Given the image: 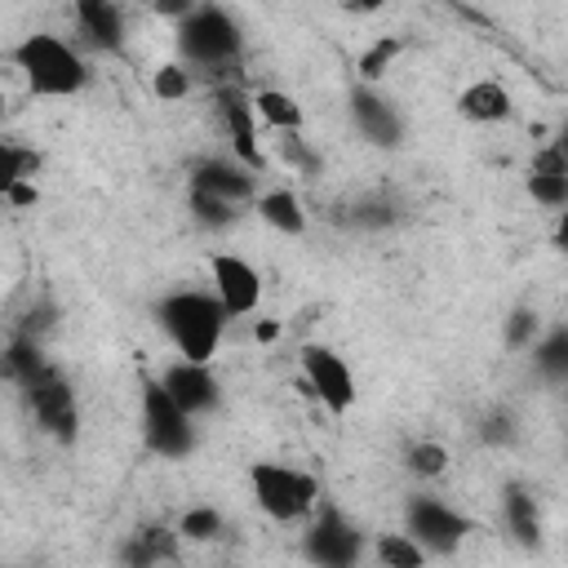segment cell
I'll return each mask as SVG.
<instances>
[{"mask_svg": "<svg viewBox=\"0 0 568 568\" xmlns=\"http://www.w3.org/2000/svg\"><path fill=\"white\" fill-rule=\"evenodd\" d=\"M532 364L546 382H568V324H555L532 342Z\"/></svg>", "mask_w": 568, "mask_h": 568, "instance_id": "obj_21", "label": "cell"}, {"mask_svg": "<svg viewBox=\"0 0 568 568\" xmlns=\"http://www.w3.org/2000/svg\"><path fill=\"white\" fill-rule=\"evenodd\" d=\"M337 4H342L346 13H377L386 0H337Z\"/></svg>", "mask_w": 568, "mask_h": 568, "instance_id": "obj_35", "label": "cell"}, {"mask_svg": "<svg viewBox=\"0 0 568 568\" xmlns=\"http://www.w3.org/2000/svg\"><path fill=\"white\" fill-rule=\"evenodd\" d=\"M160 382H164V386H169V395H173L186 413H195V417L213 413V408H217V399H222L217 377H213V364H200V359H186V355L169 359V364H164V373H160Z\"/></svg>", "mask_w": 568, "mask_h": 568, "instance_id": "obj_12", "label": "cell"}, {"mask_svg": "<svg viewBox=\"0 0 568 568\" xmlns=\"http://www.w3.org/2000/svg\"><path fill=\"white\" fill-rule=\"evenodd\" d=\"M36 169H40V155L18 146V142H4L0 146V191L13 186V182H36Z\"/></svg>", "mask_w": 568, "mask_h": 568, "instance_id": "obj_26", "label": "cell"}, {"mask_svg": "<svg viewBox=\"0 0 568 568\" xmlns=\"http://www.w3.org/2000/svg\"><path fill=\"white\" fill-rule=\"evenodd\" d=\"M9 62H13V71L27 80V89H31L36 98H75V93H84V84H89V62H84V53H80L71 40L53 36V31H31V36H22V40L9 49Z\"/></svg>", "mask_w": 568, "mask_h": 568, "instance_id": "obj_2", "label": "cell"}, {"mask_svg": "<svg viewBox=\"0 0 568 568\" xmlns=\"http://www.w3.org/2000/svg\"><path fill=\"white\" fill-rule=\"evenodd\" d=\"M75 27L98 49L124 44V13L115 9V0H75Z\"/></svg>", "mask_w": 568, "mask_h": 568, "instance_id": "obj_18", "label": "cell"}, {"mask_svg": "<svg viewBox=\"0 0 568 568\" xmlns=\"http://www.w3.org/2000/svg\"><path fill=\"white\" fill-rule=\"evenodd\" d=\"M351 120L355 129L373 142V146H399L404 142V120L395 111V102L377 89V84H359L351 93Z\"/></svg>", "mask_w": 568, "mask_h": 568, "instance_id": "obj_13", "label": "cell"}, {"mask_svg": "<svg viewBox=\"0 0 568 568\" xmlns=\"http://www.w3.org/2000/svg\"><path fill=\"white\" fill-rule=\"evenodd\" d=\"M191 213H195L200 226L222 231V226H231V222L240 217V204H231V200H222V195H209V191H195V186H191Z\"/></svg>", "mask_w": 568, "mask_h": 568, "instance_id": "obj_27", "label": "cell"}, {"mask_svg": "<svg viewBox=\"0 0 568 568\" xmlns=\"http://www.w3.org/2000/svg\"><path fill=\"white\" fill-rule=\"evenodd\" d=\"M528 195L541 209H568V151L546 142L528 164Z\"/></svg>", "mask_w": 568, "mask_h": 568, "instance_id": "obj_15", "label": "cell"}, {"mask_svg": "<svg viewBox=\"0 0 568 568\" xmlns=\"http://www.w3.org/2000/svg\"><path fill=\"white\" fill-rule=\"evenodd\" d=\"M248 493L253 506L275 524H297L320 510V479L293 462H253Z\"/></svg>", "mask_w": 568, "mask_h": 568, "instance_id": "obj_4", "label": "cell"}, {"mask_svg": "<svg viewBox=\"0 0 568 568\" xmlns=\"http://www.w3.org/2000/svg\"><path fill=\"white\" fill-rule=\"evenodd\" d=\"M399 49H404L399 36H382L377 44H368L364 58H359V80H364V84H377V80L390 71V62L399 58Z\"/></svg>", "mask_w": 568, "mask_h": 568, "instance_id": "obj_29", "label": "cell"}, {"mask_svg": "<svg viewBox=\"0 0 568 568\" xmlns=\"http://www.w3.org/2000/svg\"><path fill=\"white\" fill-rule=\"evenodd\" d=\"M22 386H27V399H31V408H36V422H40L49 435H58V439H75L80 408H75V395H71L67 377H62L58 368L40 364L36 373L22 377Z\"/></svg>", "mask_w": 568, "mask_h": 568, "instance_id": "obj_8", "label": "cell"}, {"mask_svg": "<svg viewBox=\"0 0 568 568\" xmlns=\"http://www.w3.org/2000/svg\"><path fill=\"white\" fill-rule=\"evenodd\" d=\"M257 169H248L244 160H235V155H226V160H200L195 164V173H191V186L195 191H209V195H222V200H231V204H240V209H248L253 200H257Z\"/></svg>", "mask_w": 568, "mask_h": 568, "instance_id": "obj_14", "label": "cell"}, {"mask_svg": "<svg viewBox=\"0 0 568 568\" xmlns=\"http://www.w3.org/2000/svg\"><path fill=\"white\" fill-rule=\"evenodd\" d=\"M297 373H302V390L324 408V413H333V417H346L351 408H355V373H351V364H346V355L342 351H333V346H324V342H311V346H302V355H297Z\"/></svg>", "mask_w": 568, "mask_h": 568, "instance_id": "obj_6", "label": "cell"}, {"mask_svg": "<svg viewBox=\"0 0 568 568\" xmlns=\"http://www.w3.org/2000/svg\"><path fill=\"white\" fill-rule=\"evenodd\" d=\"M195 439H200L195 413H186L160 377H146L142 382V444L164 462H182L191 457Z\"/></svg>", "mask_w": 568, "mask_h": 568, "instance_id": "obj_5", "label": "cell"}, {"mask_svg": "<svg viewBox=\"0 0 568 568\" xmlns=\"http://www.w3.org/2000/svg\"><path fill=\"white\" fill-rule=\"evenodd\" d=\"M178 27V58L195 71H231L235 62H240V53H244V31H240V22L222 9V4H200L195 13H186L182 22H173Z\"/></svg>", "mask_w": 568, "mask_h": 568, "instance_id": "obj_3", "label": "cell"}, {"mask_svg": "<svg viewBox=\"0 0 568 568\" xmlns=\"http://www.w3.org/2000/svg\"><path fill=\"white\" fill-rule=\"evenodd\" d=\"M537 337H541V315L532 306H515L506 315V346L510 351H532Z\"/></svg>", "mask_w": 568, "mask_h": 568, "instance_id": "obj_30", "label": "cell"}, {"mask_svg": "<svg viewBox=\"0 0 568 568\" xmlns=\"http://www.w3.org/2000/svg\"><path fill=\"white\" fill-rule=\"evenodd\" d=\"M550 240H555L559 257L568 262V209H559V213H555V231H550Z\"/></svg>", "mask_w": 568, "mask_h": 568, "instance_id": "obj_33", "label": "cell"}, {"mask_svg": "<svg viewBox=\"0 0 568 568\" xmlns=\"http://www.w3.org/2000/svg\"><path fill=\"white\" fill-rule=\"evenodd\" d=\"M155 324H160V333L169 337V346L178 355L213 364V355L222 351L231 315H226V306L217 302L213 288H173V293L160 297Z\"/></svg>", "mask_w": 568, "mask_h": 568, "instance_id": "obj_1", "label": "cell"}, {"mask_svg": "<svg viewBox=\"0 0 568 568\" xmlns=\"http://www.w3.org/2000/svg\"><path fill=\"white\" fill-rule=\"evenodd\" d=\"M404 528H408L430 555H457L462 537L470 532V519H466L462 510H453L448 501L417 493V497H408V506H404Z\"/></svg>", "mask_w": 568, "mask_h": 568, "instance_id": "obj_7", "label": "cell"}, {"mask_svg": "<svg viewBox=\"0 0 568 568\" xmlns=\"http://www.w3.org/2000/svg\"><path fill=\"white\" fill-rule=\"evenodd\" d=\"M253 111H257L262 129H302V120H306L302 102L284 89H253Z\"/></svg>", "mask_w": 568, "mask_h": 568, "instance_id": "obj_20", "label": "cell"}, {"mask_svg": "<svg viewBox=\"0 0 568 568\" xmlns=\"http://www.w3.org/2000/svg\"><path fill=\"white\" fill-rule=\"evenodd\" d=\"M209 284L231 320H244L262 306V271L240 253H213L209 257Z\"/></svg>", "mask_w": 568, "mask_h": 568, "instance_id": "obj_9", "label": "cell"}, {"mask_svg": "<svg viewBox=\"0 0 568 568\" xmlns=\"http://www.w3.org/2000/svg\"><path fill=\"white\" fill-rule=\"evenodd\" d=\"M222 532V510L213 506H191L178 515V537L182 541H213Z\"/></svg>", "mask_w": 568, "mask_h": 568, "instance_id": "obj_28", "label": "cell"}, {"mask_svg": "<svg viewBox=\"0 0 568 568\" xmlns=\"http://www.w3.org/2000/svg\"><path fill=\"white\" fill-rule=\"evenodd\" d=\"M275 337H280V324H266V320H262V324H257V342H275Z\"/></svg>", "mask_w": 568, "mask_h": 568, "instance_id": "obj_36", "label": "cell"}, {"mask_svg": "<svg viewBox=\"0 0 568 568\" xmlns=\"http://www.w3.org/2000/svg\"><path fill=\"white\" fill-rule=\"evenodd\" d=\"M453 466V457H448V448L439 444V439H417V444H408V453H404V470L408 475H417V479H439L444 470Z\"/></svg>", "mask_w": 568, "mask_h": 568, "instance_id": "obj_24", "label": "cell"}, {"mask_svg": "<svg viewBox=\"0 0 568 568\" xmlns=\"http://www.w3.org/2000/svg\"><path fill=\"white\" fill-rule=\"evenodd\" d=\"M271 133V160L275 164H284L288 173H311L315 169V151H311V142L302 138V129H266Z\"/></svg>", "mask_w": 568, "mask_h": 568, "instance_id": "obj_23", "label": "cell"}, {"mask_svg": "<svg viewBox=\"0 0 568 568\" xmlns=\"http://www.w3.org/2000/svg\"><path fill=\"white\" fill-rule=\"evenodd\" d=\"M204 0H151V9L160 13V18H169V22H182L186 13H195Z\"/></svg>", "mask_w": 568, "mask_h": 568, "instance_id": "obj_32", "label": "cell"}, {"mask_svg": "<svg viewBox=\"0 0 568 568\" xmlns=\"http://www.w3.org/2000/svg\"><path fill=\"white\" fill-rule=\"evenodd\" d=\"M373 559H377V564H390V568H422V564L430 559V550L404 528V532H377Z\"/></svg>", "mask_w": 568, "mask_h": 568, "instance_id": "obj_22", "label": "cell"}, {"mask_svg": "<svg viewBox=\"0 0 568 568\" xmlns=\"http://www.w3.org/2000/svg\"><path fill=\"white\" fill-rule=\"evenodd\" d=\"M169 555H173V541H164V532H160V528H146V532H138V546H133L124 559L155 564V559H169Z\"/></svg>", "mask_w": 568, "mask_h": 568, "instance_id": "obj_31", "label": "cell"}, {"mask_svg": "<svg viewBox=\"0 0 568 568\" xmlns=\"http://www.w3.org/2000/svg\"><path fill=\"white\" fill-rule=\"evenodd\" d=\"M191 84H195V71H191L182 58L151 71V93H155L160 102H182V98L191 93Z\"/></svg>", "mask_w": 568, "mask_h": 568, "instance_id": "obj_25", "label": "cell"}, {"mask_svg": "<svg viewBox=\"0 0 568 568\" xmlns=\"http://www.w3.org/2000/svg\"><path fill=\"white\" fill-rule=\"evenodd\" d=\"M302 555L311 564H324V568H346L364 555V537L355 524H346L337 510H320L311 515V528H306V541H302Z\"/></svg>", "mask_w": 568, "mask_h": 568, "instance_id": "obj_11", "label": "cell"}, {"mask_svg": "<svg viewBox=\"0 0 568 568\" xmlns=\"http://www.w3.org/2000/svg\"><path fill=\"white\" fill-rule=\"evenodd\" d=\"M484 435H488V439H506V435H510V417H506V413H493Z\"/></svg>", "mask_w": 568, "mask_h": 568, "instance_id": "obj_34", "label": "cell"}, {"mask_svg": "<svg viewBox=\"0 0 568 568\" xmlns=\"http://www.w3.org/2000/svg\"><path fill=\"white\" fill-rule=\"evenodd\" d=\"M253 213H257L275 235H288V240L306 235V204H302V195H297L293 186H266V191H257Z\"/></svg>", "mask_w": 568, "mask_h": 568, "instance_id": "obj_17", "label": "cell"}, {"mask_svg": "<svg viewBox=\"0 0 568 568\" xmlns=\"http://www.w3.org/2000/svg\"><path fill=\"white\" fill-rule=\"evenodd\" d=\"M457 115L470 120V124H506L515 115V93L501 80H493V75L470 80L457 93Z\"/></svg>", "mask_w": 568, "mask_h": 568, "instance_id": "obj_16", "label": "cell"}, {"mask_svg": "<svg viewBox=\"0 0 568 568\" xmlns=\"http://www.w3.org/2000/svg\"><path fill=\"white\" fill-rule=\"evenodd\" d=\"M501 515H506V528L515 541L524 546H537L541 541V515H537V501L524 484H506L501 488Z\"/></svg>", "mask_w": 568, "mask_h": 568, "instance_id": "obj_19", "label": "cell"}, {"mask_svg": "<svg viewBox=\"0 0 568 568\" xmlns=\"http://www.w3.org/2000/svg\"><path fill=\"white\" fill-rule=\"evenodd\" d=\"M217 115H222V129H226V142H231V155L244 160L248 169H266V146H262V120L253 111V93H240V89H222L217 93Z\"/></svg>", "mask_w": 568, "mask_h": 568, "instance_id": "obj_10", "label": "cell"}, {"mask_svg": "<svg viewBox=\"0 0 568 568\" xmlns=\"http://www.w3.org/2000/svg\"><path fill=\"white\" fill-rule=\"evenodd\" d=\"M555 146H564V151H568V124L559 129V138H555Z\"/></svg>", "mask_w": 568, "mask_h": 568, "instance_id": "obj_37", "label": "cell"}]
</instances>
